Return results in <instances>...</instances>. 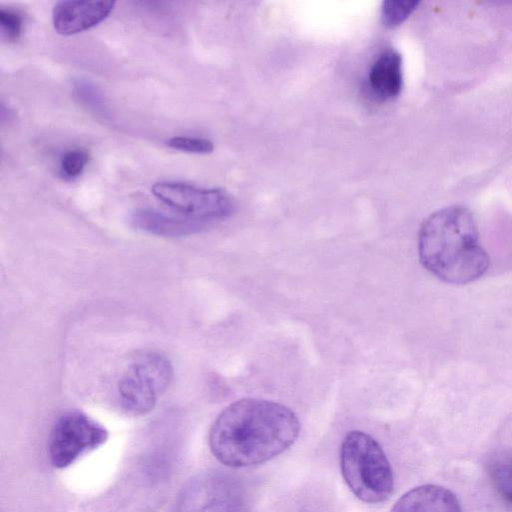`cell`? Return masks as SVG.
<instances>
[{
	"label": "cell",
	"instance_id": "cell-16",
	"mask_svg": "<svg viewBox=\"0 0 512 512\" xmlns=\"http://www.w3.org/2000/svg\"><path fill=\"white\" fill-rule=\"evenodd\" d=\"M166 144L174 150L187 153L207 154L214 150L212 141L199 137L174 136Z\"/></svg>",
	"mask_w": 512,
	"mask_h": 512
},
{
	"label": "cell",
	"instance_id": "cell-2",
	"mask_svg": "<svg viewBox=\"0 0 512 512\" xmlns=\"http://www.w3.org/2000/svg\"><path fill=\"white\" fill-rule=\"evenodd\" d=\"M418 254L427 271L449 284L473 282L489 267L474 215L461 205L442 208L425 219L418 234Z\"/></svg>",
	"mask_w": 512,
	"mask_h": 512
},
{
	"label": "cell",
	"instance_id": "cell-12",
	"mask_svg": "<svg viewBox=\"0 0 512 512\" xmlns=\"http://www.w3.org/2000/svg\"><path fill=\"white\" fill-rule=\"evenodd\" d=\"M489 475L498 494L512 504V456H500L489 464Z\"/></svg>",
	"mask_w": 512,
	"mask_h": 512
},
{
	"label": "cell",
	"instance_id": "cell-9",
	"mask_svg": "<svg viewBox=\"0 0 512 512\" xmlns=\"http://www.w3.org/2000/svg\"><path fill=\"white\" fill-rule=\"evenodd\" d=\"M390 512H462L455 494L445 487L425 484L404 493Z\"/></svg>",
	"mask_w": 512,
	"mask_h": 512
},
{
	"label": "cell",
	"instance_id": "cell-15",
	"mask_svg": "<svg viewBox=\"0 0 512 512\" xmlns=\"http://www.w3.org/2000/svg\"><path fill=\"white\" fill-rule=\"evenodd\" d=\"M89 155L81 148L66 151L60 160V170L68 178H75L82 174L88 163Z\"/></svg>",
	"mask_w": 512,
	"mask_h": 512
},
{
	"label": "cell",
	"instance_id": "cell-8",
	"mask_svg": "<svg viewBox=\"0 0 512 512\" xmlns=\"http://www.w3.org/2000/svg\"><path fill=\"white\" fill-rule=\"evenodd\" d=\"M135 229L163 237H180L202 232L211 225L186 216L170 215L154 209L141 208L130 215Z\"/></svg>",
	"mask_w": 512,
	"mask_h": 512
},
{
	"label": "cell",
	"instance_id": "cell-11",
	"mask_svg": "<svg viewBox=\"0 0 512 512\" xmlns=\"http://www.w3.org/2000/svg\"><path fill=\"white\" fill-rule=\"evenodd\" d=\"M229 504L214 479L198 478L183 490L176 512H229Z\"/></svg>",
	"mask_w": 512,
	"mask_h": 512
},
{
	"label": "cell",
	"instance_id": "cell-3",
	"mask_svg": "<svg viewBox=\"0 0 512 512\" xmlns=\"http://www.w3.org/2000/svg\"><path fill=\"white\" fill-rule=\"evenodd\" d=\"M342 476L361 501H385L393 490V472L379 443L369 434L353 430L346 434L340 449Z\"/></svg>",
	"mask_w": 512,
	"mask_h": 512
},
{
	"label": "cell",
	"instance_id": "cell-17",
	"mask_svg": "<svg viewBox=\"0 0 512 512\" xmlns=\"http://www.w3.org/2000/svg\"><path fill=\"white\" fill-rule=\"evenodd\" d=\"M24 19L13 9H0V29L4 39L10 42L18 40L22 34Z\"/></svg>",
	"mask_w": 512,
	"mask_h": 512
},
{
	"label": "cell",
	"instance_id": "cell-7",
	"mask_svg": "<svg viewBox=\"0 0 512 512\" xmlns=\"http://www.w3.org/2000/svg\"><path fill=\"white\" fill-rule=\"evenodd\" d=\"M114 1H60L52 11L54 29L61 35L89 30L104 21L115 7Z\"/></svg>",
	"mask_w": 512,
	"mask_h": 512
},
{
	"label": "cell",
	"instance_id": "cell-10",
	"mask_svg": "<svg viewBox=\"0 0 512 512\" xmlns=\"http://www.w3.org/2000/svg\"><path fill=\"white\" fill-rule=\"evenodd\" d=\"M368 85L381 101L399 95L403 87V68L402 56L397 50L386 48L374 59L368 72Z\"/></svg>",
	"mask_w": 512,
	"mask_h": 512
},
{
	"label": "cell",
	"instance_id": "cell-13",
	"mask_svg": "<svg viewBox=\"0 0 512 512\" xmlns=\"http://www.w3.org/2000/svg\"><path fill=\"white\" fill-rule=\"evenodd\" d=\"M73 90L76 98L87 109L102 117L108 114L105 97L94 84L79 78L73 82Z\"/></svg>",
	"mask_w": 512,
	"mask_h": 512
},
{
	"label": "cell",
	"instance_id": "cell-5",
	"mask_svg": "<svg viewBox=\"0 0 512 512\" xmlns=\"http://www.w3.org/2000/svg\"><path fill=\"white\" fill-rule=\"evenodd\" d=\"M152 194L182 216L213 226L235 211L232 197L219 188H203L179 181H159L151 187Z\"/></svg>",
	"mask_w": 512,
	"mask_h": 512
},
{
	"label": "cell",
	"instance_id": "cell-1",
	"mask_svg": "<svg viewBox=\"0 0 512 512\" xmlns=\"http://www.w3.org/2000/svg\"><path fill=\"white\" fill-rule=\"evenodd\" d=\"M300 422L288 407L259 398H243L224 408L209 432L214 457L229 467L262 464L292 446Z\"/></svg>",
	"mask_w": 512,
	"mask_h": 512
},
{
	"label": "cell",
	"instance_id": "cell-6",
	"mask_svg": "<svg viewBox=\"0 0 512 512\" xmlns=\"http://www.w3.org/2000/svg\"><path fill=\"white\" fill-rule=\"evenodd\" d=\"M108 438L107 430L80 411L63 414L55 423L49 441L50 461L65 468L78 458L101 446Z\"/></svg>",
	"mask_w": 512,
	"mask_h": 512
},
{
	"label": "cell",
	"instance_id": "cell-4",
	"mask_svg": "<svg viewBox=\"0 0 512 512\" xmlns=\"http://www.w3.org/2000/svg\"><path fill=\"white\" fill-rule=\"evenodd\" d=\"M173 379L167 357L154 351L142 352L130 363L118 382V394L125 411L133 415L150 412Z\"/></svg>",
	"mask_w": 512,
	"mask_h": 512
},
{
	"label": "cell",
	"instance_id": "cell-14",
	"mask_svg": "<svg viewBox=\"0 0 512 512\" xmlns=\"http://www.w3.org/2000/svg\"><path fill=\"white\" fill-rule=\"evenodd\" d=\"M419 5L416 0H386L382 3L380 16L382 23L389 28L404 22Z\"/></svg>",
	"mask_w": 512,
	"mask_h": 512
}]
</instances>
